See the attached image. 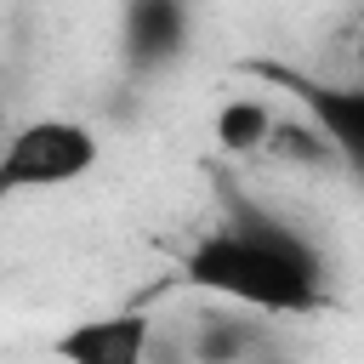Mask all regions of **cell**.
Wrapping results in <instances>:
<instances>
[{
	"mask_svg": "<svg viewBox=\"0 0 364 364\" xmlns=\"http://www.w3.org/2000/svg\"><path fill=\"white\" fill-rule=\"evenodd\" d=\"M182 279L222 307L256 318H301L324 307V262L318 250L284 228L279 216L245 205L222 228L199 233L182 256Z\"/></svg>",
	"mask_w": 364,
	"mask_h": 364,
	"instance_id": "1",
	"label": "cell"
},
{
	"mask_svg": "<svg viewBox=\"0 0 364 364\" xmlns=\"http://www.w3.org/2000/svg\"><path fill=\"white\" fill-rule=\"evenodd\" d=\"M97 136L80 119L46 114V119H23L6 142H0V199L11 193H46V188H68L97 165Z\"/></svg>",
	"mask_w": 364,
	"mask_h": 364,
	"instance_id": "2",
	"label": "cell"
},
{
	"mask_svg": "<svg viewBox=\"0 0 364 364\" xmlns=\"http://www.w3.org/2000/svg\"><path fill=\"white\" fill-rule=\"evenodd\" d=\"M273 85H290L301 102V119L330 142L336 165L364 176V85H336V80H307L290 68H262Z\"/></svg>",
	"mask_w": 364,
	"mask_h": 364,
	"instance_id": "3",
	"label": "cell"
},
{
	"mask_svg": "<svg viewBox=\"0 0 364 364\" xmlns=\"http://www.w3.org/2000/svg\"><path fill=\"white\" fill-rule=\"evenodd\" d=\"M51 353L63 364H148L154 358V318L136 307L119 313H97V318H74Z\"/></svg>",
	"mask_w": 364,
	"mask_h": 364,
	"instance_id": "4",
	"label": "cell"
},
{
	"mask_svg": "<svg viewBox=\"0 0 364 364\" xmlns=\"http://www.w3.org/2000/svg\"><path fill=\"white\" fill-rule=\"evenodd\" d=\"M188 353H193V364H250V358L273 353V330H267L256 313L210 307V313H199Z\"/></svg>",
	"mask_w": 364,
	"mask_h": 364,
	"instance_id": "5",
	"label": "cell"
},
{
	"mask_svg": "<svg viewBox=\"0 0 364 364\" xmlns=\"http://www.w3.org/2000/svg\"><path fill=\"white\" fill-rule=\"evenodd\" d=\"M188 40V17L182 6H136L125 17V46L136 57V68H154V63H171Z\"/></svg>",
	"mask_w": 364,
	"mask_h": 364,
	"instance_id": "6",
	"label": "cell"
},
{
	"mask_svg": "<svg viewBox=\"0 0 364 364\" xmlns=\"http://www.w3.org/2000/svg\"><path fill=\"white\" fill-rule=\"evenodd\" d=\"M273 125H279V108L267 97H228L216 108V142L228 154H262Z\"/></svg>",
	"mask_w": 364,
	"mask_h": 364,
	"instance_id": "7",
	"label": "cell"
},
{
	"mask_svg": "<svg viewBox=\"0 0 364 364\" xmlns=\"http://www.w3.org/2000/svg\"><path fill=\"white\" fill-rule=\"evenodd\" d=\"M267 154H273V159H290V165H336L330 142H324L307 119H279L273 136H267Z\"/></svg>",
	"mask_w": 364,
	"mask_h": 364,
	"instance_id": "8",
	"label": "cell"
},
{
	"mask_svg": "<svg viewBox=\"0 0 364 364\" xmlns=\"http://www.w3.org/2000/svg\"><path fill=\"white\" fill-rule=\"evenodd\" d=\"M250 364H290V358H279V353H262V358H250Z\"/></svg>",
	"mask_w": 364,
	"mask_h": 364,
	"instance_id": "9",
	"label": "cell"
}]
</instances>
